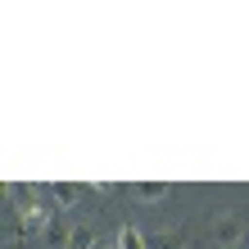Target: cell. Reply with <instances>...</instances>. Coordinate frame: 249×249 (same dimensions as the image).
<instances>
[{"mask_svg": "<svg viewBox=\"0 0 249 249\" xmlns=\"http://www.w3.org/2000/svg\"><path fill=\"white\" fill-rule=\"evenodd\" d=\"M9 199H14V209H18V217H23L27 227H41L46 209H41V195H36V186H23V181H14V186H9Z\"/></svg>", "mask_w": 249, "mask_h": 249, "instance_id": "cell-1", "label": "cell"}, {"mask_svg": "<svg viewBox=\"0 0 249 249\" xmlns=\"http://www.w3.org/2000/svg\"><path fill=\"white\" fill-rule=\"evenodd\" d=\"M213 245H222V249H236V245H245V217H236V213H222L213 222Z\"/></svg>", "mask_w": 249, "mask_h": 249, "instance_id": "cell-2", "label": "cell"}, {"mask_svg": "<svg viewBox=\"0 0 249 249\" xmlns=\"http://www.w3.org/2000/svg\"><path fill=\"white\" fill-rule=\"evenodd\" d=\"M131 195H136L141 204H159V199H168V186L163 181H136V186H131Z\"/></svg>", "mask_w": 249, "mask_h": 249, "instance_id": "cell-3", "label": "cell"}, {"mask_svg": "<svg viewBox=\"0 0 249 249\" xmlns=\"http://www.w3.org/2000/svg\"><path fill=\"white\" fill-rule=\"evenodd\" d=\"M118 249H150V236L136 231V227H123L118 231Z\"/></svg>", "mask_w": 249, "mask_h": 249, "instance_id": "cell-4", "label": "cell"}, {"mask_svg": "<svg viewBox=\"0 0 249 249\" xmlns=\"http://www.w3.org/2000/svg\"><path fill=\"white\" fill-rule=\"evenodd\" d=\"M77 195H82V186H72V181H59V186H54V199H59V209H72V204H77Z\"/></svg>", "mask_w": 249, "mask_h": 249, "instance_id": "cell-5", "label": "cell"}, {"mask_svg": "<svg viewBox=\"0 0 249 249\" xmlns=\"http://www.w3.org/2000/svg\"><path fill=\"white\" fill-rule=\"evenodd\" d=\"M46 245H50V249H72V231H64V227H46Z\"/></svg>", "mask_w": 249, "mask_h": 249, "instance_id": "cell-6", "label": "cell"}, {"mask_svg": "<svg viewBox=\"0 0 249 249\" xmlns=\"http://www.w3.org/2000/svg\"><path fill=\"white\" fill-rule=\"evenodd\" d=\"M72 249H95V231L86 227V222L72 227Z\"/></svg>", "mask_w": 249, "mask_h": 249, "instance_id": "cell-7", "label": "cell"}, {"mask_svg": "<svg viewBox=\"0 0 249 249\" xmlns=\"http://www.w3.org/2000/svg\"><path fill=\"white\" fill-rule=\"evenodd\" d=\"M150 249H186L181 245V231H159V236L150 240Z\"/></svg>", "mask_w": 249, "mask_h": 249, "instance_id": "cell-8", "label": "cell"}, {"mask_svg": "<svg viewBox=\"0 0 249 249\" xmlns=\"http://www.w3.org/2000/svg\"><path fill=\"white\" fill-rule=\"evenodd\" d=\"M95 249H100V245H95Z\"/></svg>", "mask_w": 249, "mask_h": 249, "instance_id": "cell-9", "label": "cell"}]
</instances>
